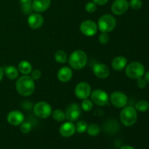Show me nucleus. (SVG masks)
Returning <instances> with one entry per match:
<instances>
[{"instance_id":"14","label":"nucleus","mask_w":149,"mask_h":149,"mask_svg":"<svg viewBox=\"0 0 149 149\" xmlns=\"http://www.w3.org/2000/svg\"><path fill=\"white\" fill-rule=\"evenodd\" d=\"M28 24L32 29H39L42 26L44 23V17L40 13H31L28 17Z\"/></svg>"},{"instance_id":"26","label":"nucleus","mask_w":149,"mask_h":149,"mask_svg":"<svg viewBox=\"0 0 149 149\" xmlns=\"http://www.w3.org/2000/svg\"><path fill=\"white\" fill-rule=\"evenodd\" d=\"M87 133L91 136H96L100 133V127L96 124H91L87 126Z\"/></svg>"},{"instance_id":"16","label":"nucleus","mask_w":149,"mask_h":149,"mask_svg":"<svg viewBox=\"0 0 149 149\" xmlns=\"http://www.w3.org/2000/svg\"><path fill=\"white\" fill-rule=\"evenodd\" d=\"M76 132L75 125L73 122H67L63 124L59 129V132L61 136L64 138H68L74 135Z\"/></svg>"},{"instance_id":"34","label":"nucleus","mask_w":149,"mask_h":149,"mask_svg":"<svg viewBox=\"0 0 149 149\" xmlns=\"http://www.w3.org/2000/svg\"><path fill=\"white\" fill-rule=\"evenodd\" d=\"M137 85L139 88L144 89L147 85V81H146L145 79H143L142 77H140L137 79Z\"/></svg>"},{"instance_id":"32","label":"nucleus","mask_w":149,"mask_h":149,"mask_svg":"<svg viewBox=\"0 0 149 149\" xmlns=\"http://www.w3.org/2000/svg\"><path fill=\"white\" fill-rule=\"evenodd\" d=\"M99 42L102 45H106L109 42V36L108 33H103L101 32L100 35H99Z\"/></svg>"},{"instance_id":"9","label":"nucleus","mask_w":149,"mask_h":149,"mask_svg":"<svg viewBox=\"0 0 149 149\" xmlns=\"http://www.w3.org/2000/svg\"><path fill=\"white\" fill-rule=\"evenodd\" d=\"M92 89L90 84L85 81L78 83L74 89V93L77 98L80 100H84L90 97Z\"/></svg>"},{"instance_id":"3","label":"nucleus","mask_w":149,"mask_h":149,"mask_svg":"<svg viewBox=\"0 0 149 149\" xmlns=\"http://www.w3.org/2000/svg\"><path fill=\"white\" fill-rule=\"evenodd\" d=\"M121 122L126 127H131L135 125L138 119L137 110L132 106H125L120 112Z\"/></svg>"},{"instance_id":"13","label":"nucleus","mask_w":149,"mask_h":149,"mask_svg":"<svg viewBox=\"0 0 149 149\" xmlns=\"http://www.w3.org/2000/svg\"><path fill=\"white\" fill-rule=\"evenodd\" d=\"M129 8L127 0H115L111 5V11L116 15H121L126 13Z\"/></svg>"},{"instance_id":"2","label":"nucleus","mask_w":149,"mask_h":149,"mask_svg":"<svg viewBox=\"0 0 149 149\" xmlns=\"http://www.w3.org/2000/svg\"><path fill=\"white\" fill-rule=\"evenodd\" d=\"M70 67L74 70H81L87 63V55L84 51L77 49L74 51L68 58Z\"/></svg>"},{"instance_id":"20","label":"nucleus","mask_w":149,"mask_h":149,"mask_svg":"<svg viewBox=\"0 0 149 149\" xmlns=\"http://www.w3.org/2000/svg\"><path fill=\"white\" fill-rule=\"evenodd\" d=\"M18 71L23 75H29L33 70L32 65L28 61H22L18 63L17 66Z\"/></svg>"},{"instance_id":"37","label":"nucleus","mask_w":149,"mask_h":149,"mask_svg":"<svg viewBox=\"0 0 149 149\" xmlns=\"http://www.w3.org/2000/svg\"><path fill=\"white\" fill-rule=\"evenodd\" d=\"M144 79L147 82L149 83V71H147L146 74H144Z\"/></svg>"},{"instance_id":"36","label":"nucleus","mask_w":149,"mask_h":149,"mask_svg":"<svg viewBox=\"0 0 149 149\" xmlns=\"http://www.w3.org/2000/svg\"><path fill=\"white\" fill-rule=\"evenodd\" d=\"M4 68L0 67V81L2 80L3 77H4Z\"/></svg>"},{"instance_id":"4","label":"nucleus","mask_w":149,"mask_h":149,"mask_svg":"<svg viewBox=\"0 0 149 149\" xmlns=\"http://www.w3.org/2000/svg\"><path fill=\"white\" fill-rule=\"evenodd\" d=\"M116 20L110 14H105L100 16L97 22V28L103 33H109L116 28Z\"/></svg>"},{"instance_id":"24","label":"nucleus","mask_w":149,"mask_h":149,"mask_svg":"<svg viewBox=\"0 0 149 149\" xmlns=\"http://www.w3.org/2000/svg\"><path fill=\"white\" fill-rule=\"evenodd\" d=\"M52 118L55 121L58 122H63L64 120L65 119V112L63 111L61 109H55V111H52Z\"/></svg>"},{"instance_id":"29","label":"nucleus","mask_w":149,"mask_h":149,"mask_svg":"<svg viewBox=\"0 0 149 149\" xmlns=\"http://www.w3.org/2000/svg\"><path fill=\"white\" fill-rule=\"evenodd\" d=\"M20 130L23 133L28 134L31 131L32 125L29 122H23L20 125Z\"/></svg>"},{"instance_id":"19","label":"nucleus","mask_w":149,"mask_h":149,"mask_svg":"<svg viewBox=\"0 0 149 149\" xmlns=\"http://www.w3.org/2000/svg\"><path fill=\"white\" fill-rule=\"evenodd\" d=\"M127 65V59L122 55L115 57L111 63V66L113 69L117 71H120L125 69Z\"/></svg>"},{"instance_id":"27","label":"nucleus","mask_w":149,"mask_h":149,"mask_svg":"<svg viewBox=\"0 0 149 149\" xmlns=\"http://www.w3.org/2000/svg\"><path fill=\"white\" fill-rule=\"evenodd\" d=\"M80 107H81V110L84 111L89 112L92 111V109H93V103L91 100H89L88 98L84 99L81 102Z\"/></svg>"},{"instance_id":"22","label":"nucleus","mask_w":149,"mask_h":149,"mask_svg":"<svg viewBox=\"0 0 149 149\" xmlns=\"http://www.w3.org/2000/svg\"><path fill=\"white\" fill-rule=\"evenodd\" d=\"M20 10L24 15H29L33 12V7H32V0H20Z\"/></svg>"},{"instance_id":"7","label":"nucleus","mask_w":149,"mask_h":149,"mask_svg":"<svg viewBox=\"0 0 149 149\" xmlns=\"http://www.w3.org/2000/svg\"><path fill=\"white\" fill-rule=\"evenodd\" d=\"M91 100L94 104L98 106H105L109 103V96L105 90L97 89L93 90L90 95Z\"/></svg>"},{"instance_id":"31","label":"nucleus","mask_w":149,"mask_h":149,"mask_svg":"<svg viewBox=\"0 0 149 149\" xmlns=\"http://www.w3.org/2000/svg\"><path fill=\"white\" fill-rule=\"evenodd\" d=\"M97 10V5L93 1H89L85 5V10L89 13H93Z\"/></svg>"},{"instance_id":"8","label":"nucleus","mask_w":149,"mask_h":149,"mask_svg":"<svg viewBox=\"0 0 149 149\" xmlns=\"http://www.w3.org/2000/svg\"><path fill=\"white\" fill-rule=\"evenodd\" d=\"M111 103L114 107L122 109L127 104L128 99L126 95L120 91H115L111 93L109 97Z\"/></svg>"},{"instance_id":"12","label":"nucleus","mask_w":149,"mask_h":149,"mask_svg":"<svg viewBox=\"0 0 149 149\" xmlns=\"http://www.w3.org/2000/svg\"><path fill=\"white\" fill-rule=\"evenodd\" d=\"M24 119V114L20 111H12L7 116V122L12 126H20Z\"/></svg>"},{"instance_id":"17","label":"nucleus","mask_w":149,"mask_h":149,"mask_svg":"<svg viewBox=\"0 0 149 149\" xmlns=\"http://www.w3.org/2000/svg\"><path fill=\"white\" fill-rule=\"evenodd\" d=\"M51 5V0H33L32 7L36 13H44L49 9Z\"/></svg>"},{"instance_id":"30","label":"nucleus","mask_w":149,"mask_h":149,"mask_svg":"<svg viewBox=\"0 0 149 149\" xmlns=\"http://www.w3.org/2000/svg\"><path fill=\"white\" fill-rule=\"evenodd\" d=\"M143 6L142 0H130L129 2V7L133 10H138Z\"/></svg>"},{"instance_id":"25","label":"nucleus","mask_w":149,"mask_h":149,"mask_svg":"<svg viewBox=\"0 0 149 149\" xmlns=\"http://www.w3.org/2000/svg\"><path fill=\"white\" fill-rule=\"evenodd\" d=\"M135 109L138 111L145 112L147 111L149 109V103L146 100H140L135 105Z\"/></svg>"},{"instance_id":"10","label":"nucleus","mask_w":149,"mask_h":149,"mask_svg":"<svg viewBox=\"0 0 149 149\" xmlns=\"http://www.w3.org/2000/svg\"><path fill=\"white\" fill-rule=\"evenodd\" d=\"M80 31L86 36H93L97 32V24L92 20H86L80 24Z\"/></svg>"},{"instance_id":"18","label":"nucleus","mask_w":149,"mask_h":149,"mask_svg":"<svg viewBox=\"0 0 149 149\" xmlns=\"http://www.w3.org/2000/svg\"><path fill=\"white\" fill-rule=\"evenodd\" d=\"M58 80L61 82H68L72 79L73 71L70 67L63 66L59 69L57 74Z\"/></svg>"},{"instance_id":"38","label":"nucleus","mask_w":149,"mask_h":149,"mask_svg":"<svg viewBox=\"0 0 149 149\" xmlns=\"http://www.w3.org/2000/svg\"><path fill=\"white\" fill-rule=\"evenodd\" d=\"M119 149H135V148L132 146H131L127 145V146H123L121 147Z\"/></svg>"},{"instance_id":"15","label":"nucleus","mask_w":149,"mask_h":149,"mask_svg":"<svg viewBox=\"0 0 149 149\" xmlns=\"http://www.w3.org/2000/svg\"><path fill=\"white\" fill-rule=\"evenodd\" d=\"M93 72L94 75L98 79H106L109 77L110 74V70L109 67L103 63H95L93 67Z\"/></svg>"},{"instance_id":"11","label":"nucleus","mask_w":149,"mask_h":149,"mask_svg":"<svg viewBox=\"0 0 149 149\" xmlns=\"http://www.w3.org/2000/svg\"><path fill=\"white\" fill-rule=\"evenodd\" d=\"M81 113V109L79 105L74 103L70 104L67 107L66 111L65 112V119L69 122H74L78 120L80 115Z\"/></svg>"},{"instance_id":"33","label":"nucleus","mask_w":149,"mask_h":149,"mask_svg":"<svg viewBox=\"0 0 149 149\" xmlns=\"http://www.w3.org/2000/svg\"><path fill=\"white\" fill-rule=\"evenodd\" d=\"M30 77H31L32 79L34 80V81H36V80L39 79L41 78V77H42V72L39 69H33L31 72Z\"/></svg>"},{"instance_id":"6","label":"nucleus","mask_w":149,"mask_h":149,"mask_svg":"<svg viewBox=\"0 0 149 149\" xmlns=\"http://www.w3.org/2000/svg\"><path fill=\"white\" fill-rule=\"evenodd\" d=\"M33 113L39 119H47L51 116L52 107L50 105L45 101L37 102L33 106Z\"/></svg>"},{"instance_id":"5","label":"nucleus","mask_w":149,"mask_h":149,"mask_svg":"<svg viewBox=\"0 0 149 149\" xmlns=\"http://www.w3.org/2000/svg\"><path fill=\"white\" fill-rule=\"evenodd\" d=\"M125 69L126 75L132 79H138L145 74V67L138 61H133L127 64Z\"/></svg>"},{"instance_id":"23","label":"nucleus","mask_w":149,"mask_h":149,"mask_svg":"<svg viewBox=\"0 0 149 149\" xmlns=\"http://www.w3.org/2000/svg\"><path fill=\"white\" fill-rule=\"evenodd\" d=\"M55 61L58 63H65L68 61V55L63 50H58L54 55Z\"/></svg>"},{"instance_id":"28","label":"nucleus","mask_w":149,"mask_h":149,"mask_svg":"<svg viewBox=\"0 0 149 149\" xmlns=\"http://www.w3.org/2000/svg\"><path fill=\"white\" fill-rule=\"evenodd\" d=\"M87 122H84V121L81 120V121H79L77 123V125H75L76 127V131L79 133H83L85 131H87Z\"/></svg>"},{"instance_id":"1","label":"nucleus","mask_w":149,"mask_h":149,"mask_svg":"<svg viewBox=\"0 0 149 149\" xmlns=\"http://www.w3.org/2000/svg\"><path fill=\"white\" fill-rule=\"evenodd\" d=\"M15 89L18 94L21 96L29 97L34 93V80L32 79L30 76L23 75L16 81Z\"/></svg>"},{"instance_id":"21","label":"nucleus","mask_w":149,"mask_h":149,"mask_svg":"<svg viewBox=\"0 0 149 149\" xmlns=\"http://www.w3.org/2000/svg\"><path fill=\"white\" fill-rule=\"evenodd\" d=\"M4 75L10 80H15L18 77L19 71L16 67L13 65H7L4 68Z\"/></svg>"},{"instance_id":"35","label":"nucleus","mask_w":149,"mask_h":149,"mask_svg":"<svg viewBox=\"0 0 149 149\" xmlns=\"http://www.w3.org/2000/svg\"><path fill=\"white\" fill-rule=\"evenodd\" d=\"M96 5L103 6L107 4L109 0H92Z\"/></svg>"}]
</instances>
